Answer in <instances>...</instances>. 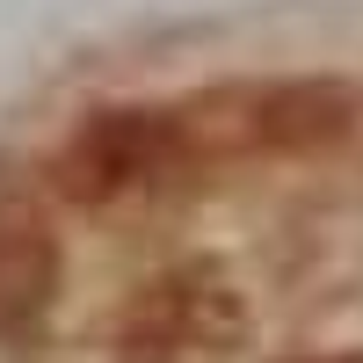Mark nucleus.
<instances>
[{"instance_id": "1", "label": "nucleus", "mask_w": 363, "mask_h": 363, "mask_svg": "<svg viewBox=\"0 0 363 363\" xmlns=\"http://www.w3.org/2000/svg\"><path fill=\"white\" fill-rule=\"evenodd\" d=\"M182 153H189L182 109H102V116H87L73 131V145L58 153V182H66V196L95 203V196L131 189V182H153Z\"/></svg>"}, {"instance_id": "2", "label": "nucleus", "mask_w": 363, "mask_h": 363, "mask_svg": "<svg viewBox=\"0 0 363 363\" xmlns=\"http://www.w3.org/2000/svg\"><path fill=\"white\" fill-rule=\"evenodd\" d=\"M349 116H356V95L342 80H284V87H262V95L240 102V131H247V145L306 153V145L342 138Z\"/></svg>"}, {"instance_id": "3", "label": "nucleus", "mask_w": 363, "mask_h": 363, "mask_svg": "<svg viewBox=\"0 0 363 363\" xmlns=\"http://www.w3.org/2000/svg\"><path fill=\"white\" fill-rule=\"evenodd\" d=\"M218 306H225V284H189V277L145 284L124 320V349L138 363H167L182 349H196L203 335H218Z\"/></svg>"}, {"instance_id": "4", "label": "nucleus", "mask_w": 363, "mask_h": 363, "mask_svg": "<svg viewBox=\"0 0 363 363\" xmlns=\"http://www.w3.org/2000/svg\"><path fill=\"white\" fill-rule=\"evenodd\" d=\"M58 291V247L44 225L29 218H0V335L22 320H37Z\"/></svg>"}, {"instance_id": "5", "label": "nucleus", "mask_w": 363, "mask_h": 363, "mask_svg": "<svg viewBox=\"0 0 363 363\" xmlns=\"http://www.w3.org/2000/svg\"><path fill=\"white\" fill-rule=\"evenodd\" d=\"M356 363H363V356H356Z\"/></svg>"}]
</instances>
